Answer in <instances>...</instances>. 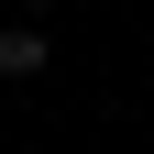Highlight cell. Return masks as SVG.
Wrapping results in <instances>:
<instances>
[{
	"label": "cell",
	"mask_w": 154,
	"mask_h": 154,
	"mask_svg": "<svg viewBox=\"0 0 154 154\" xmlns=\"http://www.w3.org/2000/svg\"><path fill=\"white\" fill-rule=\"evenodd\" d=\"M44 66H55L44 33H33V22H0V77H11V88H22V77H44Z\"/></svg>",
	"instance_id": "obj_1"
},
{
	"label": "cell",
	"mask_w": 154,
	"mask_h": 154,
	"mask_svg": "<svg viewBox=\"0 0 154 154\" xmlns=\"http://www.w3.org/2000/svg\"><path fill=\"white\" fill-rule=\"evenodd\" d=\"M33 11H55V0H33Z\"/></svg>",
	"instance_id": "obj_2"
}]
</instances>
